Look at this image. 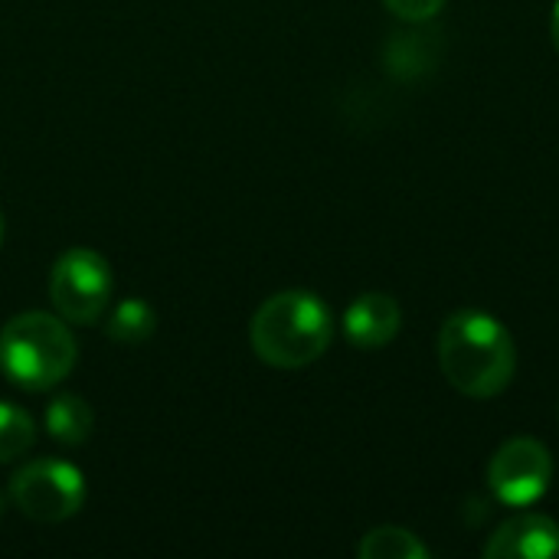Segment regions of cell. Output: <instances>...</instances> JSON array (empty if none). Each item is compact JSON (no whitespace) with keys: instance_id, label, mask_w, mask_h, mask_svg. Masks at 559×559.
I'll list each match as a JSON object with an SVG mask.
<instances>
[{"instance_id":"obj_11","label":"cell","mask_w":559,"mask_h":559,"mask_svg":"<svg viewBox=\"0 0 559 559\" xmlns=\"http://www.w3.org/2000/svg\"><path fill=\"white\" fill-rule=\"evenodd\" d=\"M357 554L364 559H426V547L406 527H377L360 540Z\"/></svg>"},{"instance_id":"obj_16","label":"cell","mask_w":559,"mask_h":559,"mask_svg":"<svg viewBox=\"0 0 559 559\" xmlns=\"http://www.w3.org/2000/svg\"><path fill=\"white\" fill-rule=\"evenodd\" d=\"M0 242H3V216H0Z\"/></svg>"},{"instance_id":"obj_4","label":"cell","mask_w":559,"mask_h":559,"mask_svg":"<svg viewBox=\"0 0 559 559\" xmlns=\"http://www.w3.org/2000/svg\"><path fill=\"white\" fill-rule=\"evenodd\" d=\"M10 501L36 524H59L85 501V475L56 459H39L20 468L10 481Z\"/></svg>"},{"instance_id":"obj_9","label":"cell","mask_w":559,"mask_h":559,"mask_svg":"<svg viewBox=\"0 0 559 559\" xmlns=\"http://www.w3.org/2000/svg\"><path fill=\"white\" fill-rule=\"evenodd\" d=\"M95 416L82 396H59L46 409V432L59 445H82L92 436Z\"/></svg>"},{"instance_id":"obj_17","label":"cell","mask_w":559,"mask_h":559,"mask_svg":"<svg viewBox=\"0 0 559 559\" xmlns=\"http://www.w3.org/2000/svg\"><path fill=\"white\" fill-rule=\"evenodd\" d=\"M0 514H3V491H0Z\"/></svg>"},{"instance_id":"obj_5","label":"cell","mask_w":559,"mask_h":559,"mask_svg":"<svg viewBox=\"0 0 559 559\" xmlns=\"http://www.w3.org/2000/svg\"><path fill=\"white\" fill-rule=\"evenodd\" d=\"M49 298L69 324H95L111 301V269L92 249H69L49 272Z\"/></svg>"},{"instance_id":"obj_1","label":"cell","mask_w":559,"mask_h":559,"mask_svg":"<svg viewBox=\"0 0 559 559\" xmlns=\"http://www.w3.org/2000/svg\"><path fill=\"white\" fill-rule=\"evenodd\" d=\"M439 364L459 393L472 400H491L511 386L518 354L498 318L485 311H459L442 324Z\"/></svg>"},{"instance_id":"obj_15","label":"cell","mask_w":559,"mask_h":559,"mask_svg":"<svg viewBox=\"0 0 559 559\" xmlns=\"http://www.w3.org/2000/svg\"><path fill=\"white\" fill-rule=\"evenodd\" d=\"M550 36H554V46L559 52V0L554 3V20H550Z\"/></svg>"},{"instance_id":"obj_3","label":"cell","mask_w":559,"mask_h":559,"mask_svg":"<svg viewBox=\"0 0 559 559\" xmlns=\"http://www.w3.org/2000/svg\"><path fill=\"white\" fill-rule=\"evenodd\" d=\"M75 337L66 318L46 311H26L0 331V370L20 390H49L75 367Z\"/></svg>"},{"instance_id":"obj_10","label":"cell","mask_w":559,"mask_h":559,"mask_svg":"<svg viewBox=\"0 0 559 559\" xmlns=\"http://www.w3.org/2000/svg\"><path fill=\"white\" fill-rule=\"evenodd\" d=\"M154 328H157V318H154L151 305L141 301V298L121 301V305L105 318V334H108L115 344H128V347L147 341V337L154 334Z\"/></svg>"},{"instance_id":"obj_8","label":"cell","mask_w":559,"mask_h":559,"mask_svg":"<svg viewBox=\"0 0 559 559\" xmlns=\"http://www.w3.org/2000/svg\"><path fill=\"white\" fill-rule=\"evenodd\" d=\"M400 324H403V311H400L396 298H390L383 292L360 295L344 314V334L360 350L386 347L400 334Z\"/></svg>"},{"instance_id":"obj_12","label":"cell","mask_w":559,"mask_h":559,"mask_svg":"<svg viewBox=\"0 0 559 559\" xmlns=\"http://www.w3.org/2000/svg\"><path fill=\"white\" fill-rule=\"evenodd\" d=\"M33 439H36L33 419L13 403H0V465L26 455L33 449Z\"/></svg>"},{"instance_id":"obj_13","label":"cell","mask_w":559,"mask_h":559,"mask_svg":"<svg viewBox=\"0 0 559 559\" xmlns=\"http://www.w3.org/2000/svg\"><path fill=\"white\" fill-rule=\"evenodd\" d=\"M390 69L396 75H416V72H426L429 62L436 59L432 52V39L429 33H403L390 43Z\"/></svg>"},{"instance_id":"obj_6","label":"cell","mask_w":559,"mask_h":559,"mask_svg":"<svg viewBox=\"0 0 559 559\" xmlns=\"http://www.w3.org/2000/svg\"><path fill=\"white\" fill-rule=\"evenodd\" d=\"M554 478V459L537 439H511L488 462V488L501 504L527 508L540 501Z\"/></svg>"},{"instance_id":"obj_14","label":"cell","mask_w":559,"mask_h":559,"mask_svg":"<svg viewBox=\"0 0 559 559\" xmlns=\"http://www.w3.org/2000/svg\"><path fill=\"white\" fill-rule=\"evenodd\" d=\"M383 3L406 23H426L445 7V0H383Z\"/></svg>"},{"instance_id":"obj_2","label":"cell","mask_w":559,"mask_h":559,"mask_svg":"<svg viewBox=\"0 0 559 559\" xmlns=\"http://www.w3.org/2000/svg\"><path fill=\"white\" fill-rule=\"evenodd\" d=\"M334 324L324 301L311 292H278L252 314L249 341L259 360L278 370L314 364L331 344Z\"/></svg>"},{"instance_id":"obj_7","label":"cell","mask_w":559,"mask_h":559,"mask_svg":"<svg viewBox=\"0 0 559 559\" xmlns=\"http://www.w3.org/2000/svg\"><path fill=\"white\" fill-rule=\"evenodd\" d=\"M488 559H554L559 557V527L544 514H521L501 524L485 544Z\"/></svg>"}]
</instances>
